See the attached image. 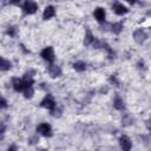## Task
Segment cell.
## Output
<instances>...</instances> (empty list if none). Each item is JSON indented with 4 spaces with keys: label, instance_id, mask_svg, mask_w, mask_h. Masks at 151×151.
<instances>
[{
    "label": "cell",
    "instance_id": "obj_1",
    "mask_svg": "<svg viewBox=\"0 0 151 151\" xmlns=\"http://www.w3.org/2000/svg\"><path fill=\"white\" fill-rule=\"evenodd\" d=\"M41 57L44 60L48 61V63H53L54 61V51L51 46H47L45 47L42 51H41Z\"/></svg>",
    "mask_w": 151,
    "mask_h": 151
},
{
    "label": "cell",
    "instance_id": "obj_2",
    "mask_svg": "<svg viewBox=\"0 0 151 151\" xmlns=\"http://www.w3.org/2000/svg\"><path fill=\"white\" fill-rule=\"evenodd\" d=\"M40 105H41L42 107L47 109V110H51V111H52L53 109H55V101H54V99H53V97H52L51 94H47V96L41 100Z\"/></svg>",
    "mask_w": 151,
    "mask_h": 151
},
{
    "label": "cell",
    "instance_id": "obj_3",
    "mask_svg": "<svg viewBox=\"0 0 151 151\" xmlns=\"http://www.w3.org/2000/svg\"><path fill=\"white\" fill-rule=\"evenodd\" d=\"M37 131L40 134L45 136V137H51L52 136V129L47 123H41L40 125H38L37 126Z\"/></svg>",
    "mask_w": 151,
    "mask_h": 151
},
{
    "label": "cell",
    "instance_id": "obj_4",
    "mask_svg": "<svg viewBox=\"0 0 151 151\" xmlns=\"http://www.w3.org/2000/svg\"><path fill=\"white\" fill-rule=\"evenodd\" d=\"M22 9L26 14H33L38 9V5L34 1H25L22 5Z\"/></svg>",
    "mask_w": 151,
    "mask_h": 151
},
{
    "label": "cell",
    "instance_id": "obj_5",
    "mask_svg": "<svg viewBox=\"0 0 151 151\" xmlns=\"http://www.w3.org/2000/svg\"><path fill=\"white\" fill-rule=\"evenodd\" d=\"M112 8H113L114 13L118 14V15H123V14H126L129 12L127 7L125 5H123V4H120V2H114L113 6H112Z\"/></svg>",
    "mask_w": 151,
    "mask_h": 151
},
{
    "label": "cell",
    "instance_id": "obj_6",
    "mask_svg": "<svg viewBox=\"0 0 151 151\" xmlns=\"http://www.w3.org/2000/svg\"><path fill=\"white\" fill-rule=\"evenodd\" d=\"M119 144H120V147L123 149V151H130L131 150V146H132V143L130 140L129 137L126 136H123L119 138Z\"/></svg>",
    "mask_w": 151,
    "mask_h": 151
},
{
    "label": "cell",
    "instance_id": "obj_7",
    "mask_svg": "<svg viewBox=\"0 0 151 151\" xmlns=\"http://www.w3.org/2000/svg\"><path fill=\"white\" fill-rule=\"evenodd\" d=\"M55 15V8L53 6H47L45 9H44V13H42V18L44 20H48L51 19L52 17Z\"/></svg>",
    "mask_w": 151,
    "mask_h": 151
},
{
    "label": "cell",
    "instance_id": "obj_8",
    "mask_svg": "<svg viewBox=\"0 0 151 151\" xmlns=\"http://www.w3.org/2000/svg\"><path fill=\"white\" fill-rule=\"evenodd\" d=\"M105 17H106V14H105V11H104V8H100V7H98V8L94 11V18L97 19V21H99V22H103V21H105Z\"/></svg>",
    "mask_w": 151,
    "mask_h": 151
},
{
    "label": "cell",
    "instance_id": "obj_9",
    "mask_svg": "<svg viewBox=\"0 0 151 151\" xmlns=\"http://www.w3.org/2000/svg\"><path fill=\"white\" fill-rule=\"evenodd\" d=\"M48 73H50V76L55 78V77H59L61 74V70L58 65H50L48 66Z\"/></svg>",
    "mask_w": 151,
    "mask_h": 151
},
{
    "label": "cell",
    "instance_id": "obj_10",
    "mask_svg": "<svg viewBox=\"0 0 151 151\" xmlns=\"http://www.w3.org/2000/svg\"><path fill=\"white\" fill-rule=\"evenodd\" d=\"M11 67H12L11 61H8V60H6L5 58L0 57V71H7V70H9Z\"/></svg>",
    "mask_w": 151,
    "mask_h": 151
},
{
    "label": "cell",
    "instance_id": "obj_11",
    "mask_svg": "<svg viewBox=\"0 0 151 151\" xmlns=\"http://www.w3.org/2000/svg\"><path fill=\"white\" fill-rule=\"evenodd\" d=\"M13 87L17 92H20V91H24V83H22V79H14L13 80Z\"/></svg>",
    "mask_w": 151,
    "mask_h": 151
},
{
    "label": "cell",
    "instance_id": "obj_12",
    "mask_svg": "<svg viewBox=\"0 0 151 151\" xmlns=\"http://www.w3.org/2000/svg\"><path fill=\"white\" fill-rule=\"evenodd\" d=\"M134 39H136V41L137 42H142V41H144L145 40V38H146V34L144 33V31H142V29H138V31H136L134 32Z\"/></svg>",
    "mask_w": 151,
    "mask_h": 151
},
{
    "label": "cell",
    "instance_id": "obj_13",
    "mask_svg": "<svg viewBox=\"0 0 151 151\" xmlns=\"http://www.w3.org/2000/svg\"><path fill=\"white\" fill-rule=\"evenodd\" d=\"M73 68L76 71H78V72H83L86 68V64L84 61H77V63L73 64Z\"/></svg>",
    "mask_w": 151,
    "mask_h": 151
},
{
    "label": "cell",
    "instance_id": "obj_14",
    "mask_svg": "<svg viewBox=\"0 0 151 151\" xmlns=\"http://www.w3.org/2000/svg\"><path fill=\"white\" fill-rule=\"evenodd\" d=\"M113 106L117 109V110H123L124 109V101L120 97H116L114 101H113Z\"/></svg>",
    "mask_w": 151,
    "mask_h": 151
},
{
    "label": "cell",
    "instance_id": "obj_15",
    "mask_svg": "<svg viewBox=\"0 0 151 151\" xmlns=\"http://www.w3.org/2000/svg\"><path fill=\"white\" fill-rule=\"evenodd\" d=\"M93 41H94V38H93L92 33H91L90 31H87V33H86V35H85V40H84L85 45H90V44H92Z\"/></svg>",
    "mask_w": 151,
    "mask_h": 151
},
{
    "label": "cell",
    "instance_id": "obj_16",
    "mask_svg": "<svg viewBox=\"0 0 151 151\" xmlns=\"http://www.w3.org/2000/svg\"><path fill=\"white\" fill-rule=\"evenodd\" d=\"M122 28H123L122 22H116V24L112 25V32H114V33H119L122 31Z\"/></svg>",
    "mask_w": 151,
    "mask_h": 151
},
{
    "label": "cell",
    "instance_id": "obj_17",
    "mask_svg": "<svg viewBox=\"0 0 151 151\" xmlns=\"http://www.w3.org/2000/svg\"><path fill=\"white\" fill-rule=\"evenodd\" d=\"M24 93H25V98H31V97L33 96V88H32V87L26 88V90L24 91Z\"/></svg>",
    "mask_w": 151,
    "mask_h": 151
},
{
    "label": "cell",
    "instance_id": "obj_18",
    "mask_svg": "<svg viewBox=\"0 0 151 151\" xmlns=\"http://www.w3.org/2000/svg\"><path fill=\"white\" fill-rule=\"evenodd\" d=\"M7 107V101H6V99L2 97V96H0V109H6Z\"/></svg>",
    "mask_w": 151,
    "mask_h": 151
},
{
    "label": "cell",
    "instance_id": "obj_19",
    "mask_svg": "<svg viewBox=\"0 0 151 151\" xmlns=\"http://www.w3.org/2000/svg\"><path fill=\"white\" fill-rule=\"evenodd\" d=\"M4 132H5V125H4V124H1V125H0V138L2 137Z\"/></svg>",
    "mask_w": 151,
    "mask_h": 151
},
{
    "label": "cell",
    "instance_id": "obj_20",
    "mask_svg": "<svg viewBox=\"0 0 151 151\" xmlns=\"http://www.w3.org/2000/svg\"><path fill=\"white\" fill-rule=\"evenodd\" d=\"M7 151H17V147H15L14 145H11V146L7 149Z\"/></svg>",
    "mask_w": 151,
    "mask_h": 151
}]
</instances>
